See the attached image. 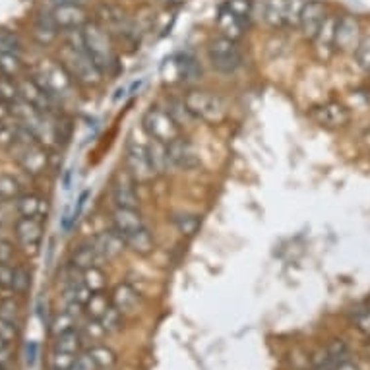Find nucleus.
Returning a JSON list of instances; mask_svg holds the SVG:
<instances>
[{"label": "nucleus", "mask_w": 370, "mask_h": 370, "mask_svg": "<svg viewBox=\"0 0 370 370\" xmlns=\"http://www.w3.org/2000/svg\"><path fill=\"white\" fill-rule=\"evenodd\" d=\"M60 64L66 68L72 80H76L82 86H98L101 82V70L95 66V62L89 57L86 49V41L82 35V30L68 31V41L64 49L60 50Z\"/></svg>", "instance_id": "f257e3e1"}, {"label": "nucleus", "mask_w": 370, "mask_h": 370, "mask_svg": "<svg viewBox=\"0 0 370 370\" xmlns=\"http://www.w3.org/2000/svg\"><path fill=\"white\" fill-rule=\"evenodd\" d=\"M82 35H84V41H86V49H88L89 57L95 62V66L101 70V74L111 72L113 66L117 64L111 33L103 26L95 24V21H88L82 28Z\"/></svg>", "instance_id": "f03ea898"}, {"label": "nucleus", "mask_w": 370, "mask_h": 370, "mask_svg": "<svg viewBox=\"0 0 370 370\" xmlns=\"http://www.w3.org/2000/svg\"><path fill=\"white\" fill-rule=\"evenodd\" d=\"M33 78L37 80L41 84V88L45 89L49 95L62 101V99L72 98V91H74V80L70 76L66 68L55 62V60H41L35 68Z\"/></svg>", "instance_id": "7ed1b4c3"}, {"label": "nucleus", "mask_w": 370, "mask_h": 370, "mask_svg": "<svg viewBox=\"0 0 370 370\" xmlns=\"http://www.w3.org/2000/svg\"><path fill=\"white\" fill-rule=\"evenodd\" d=\"M185 103L188 111L196 117V120H205L210 124L221 122L227 115V105L214 91L207 89H190L185 93Z\"/></svg>", "instance_id": "20e7f679"}, {"label": "nucleus", "mask_w": 370, "mask_h": 370, "mask_svg": "<svg viewBox=\"0 0 370 370\" xmlns=\"http://www.w3.org/2000/svg\"><path fill=\"white\" fill-rule=\"evenodd\" d=\"M142 128L149 140H156L161 144H171L181 134V127L176 124L169 109L151 107L142 118Z\"/></svg>", "instance_id": "39448f33"}, {"label": "nucleus", "mask_w": 370, "mask_h": 370, "mask_svg": "<svg viewBox=\"0 0 370 370\" xmlns=\"http://www.w3.org/2000/svg\"><path fill=\"white\" fill-rule=\"evenodd\" d=\"M207 57L215 70L223 74H233L243 66V50L237 45V41L227 39L223 35L215 37L207 47Z\"/></svg>", "instance_id": "423d86ee"}, {"label": "nucleus", "mask_w": 370, "mask_h": 370, "mask_svg": "<svg viewBox=\"0 0 370 370\" xmlns=\"http://www.w3.org/2000/svg\"><path fill=\"white\" fill-rule=\"evenodd\" d=\"M12 154L16 157V161L20 167L30 173V175H39L47 169L49 157L45 151V146H41L37 140L33 142H14L12 144Z\"/></svg>", "instance_id": "0eeeda50"}, {"label": "nucleus", "mask_w": 370, "mask_h": 370, "mask_svg": "<svg viewBox=\"0 0 370 370\" xmlns=\"http://www.w3.org/2000/svg\"><path fill=\"white\" fill-rule=\"evenodd\" d=\"M127 165L130 175L134 176L136 181H140V183H146V181L156 176L154 169H151V163H149V156H147V142L136 136L128 140Z\"/></svg>", "instance_id": "6e6552de"}, {"label": "nucleus", "mask_w": 370, "mask_h": 370, "mask_svg": "<svg viewBox=\"0 0 370 370\" xmlns=\"http://www.w3.org/2000/svg\"><path fill=\"white\" fill-rule=\"evenodd\" d=\"M16 239L20 243L21 252L26 256H37L39 254L41 241H43V225L37 217H20L16 221Z\"/></svg>", "instance_id": "1a4fd4ad"}, {"label": "nucleus", "mask_w": 370, "mask_h": 370, "mask_svg": "<svg viewBox=\"0 0 370 370\" xmlns=\"http://www.w3.org/2000/svg\"><path fill=\"white\" fill-rule=\"evenodd\" d=\"M99 20L109 33H115L118 37H124V39H132L136 37V28L134 24L128 20V16L124 12L117 8V6H111V4H101L98 8Z\"/></svg>", "instance_id": "9d476101"}, {"label": "nucleus", "mask_w": 370, "mask_h": 370, "mask_svg": "<svg viewBox=\"0 0 370 370\" xmlns=\"http://www.w3.org/2000/svg\"><path fill=\"white\" fill-rule=\"evenodd\" d=\"M311 118L322 128H341L349 122L351 113L340 101H328L312 109Z\"/></svg>", "instance_id": "9b49d317"}, {"label": "nucleus", "mask_w": 370, "mask_h": 370, "mask_svg": "<svg viewBox=\"0 0 370 370\" xmlns=\"http://www.w3.org/2000/svg\"><path fill=\"white\" fill-rule=\"evenodd\" d=\"M167 156H169V165L178 171H192L200 167V157L186 138L178 136L171 144H167Z\"/></svg>", "instance_id": "f8f14e48"}, {"label": "nucleus", "mask_w": 370, "mask_h": 370, "mask_svg": "<svg viewBox=\"0 0 370 370\" xmlns=\"http://www.w3.org/2000/svg\"><path fill=\"white\" fill-rule=\"evenodd\" d=\"M16 82H18L20 98L24 101H28L35 109L43 111V113H50L55 109V105L59 103L57 99L41 88V84L35 78H18Z\"/></svg>", "instance_id": "ddd939ff"}, {"label": "nucleus", "mask_w": 370, "mask_h": 370, "mask_svg": "<svg viewBox=\"0 0 370 370\" xmlns=\"http://www.w3.org/2000/svg\"><path fill=\"white\" fill-rule=\"evenodd\" d=\"M360 39V24L355 16L345 14L337 21V31H335V50L341 53H355L359 47Z\"/></svg>", "instance_id": "4468645a"}, {"label": "nucleus", "mask_w": 370, "mask_h": 370, "mask_svg": "<svg viewBox=\"0 0 370 370\" xmlns=\"http://www.w3.org/2000/svg\"><path fill=\"white\" fill-rule=\"evenodd\" d=\"M326 16H328L326 4H322L320 0H306L304 10L301 14V21H299V30H301L302 37L314 39L324 20H326Z\"/></svg>", "instance_id": "2eb2a0df"}, {"label": "nucleus", "mask_w": 370, "mask_h": 370, "mask_svg": "<svg viewBox=\"0 0 370 370\" xmlns=\"http://www.w3.org/2000/svg\"><path fill=\"white\" fill-rule=\"evenodd\" d=\"M50 16L57 24L60 31H72L82 30L88 24V16L84 6H74V4H60V6H53Z\"/></svg>", "instance_id": "dca6fc26"}, {"label": "nucleus", "mask_w": 370, "mask_h": 370, "mask_svg": "<svg viewBox=\"0 0 370 370\" xmlns=\"http://www.w3.org/2000/svg\"><path fill=\"white\" fill-rule=\"evenodd\" d=\"M337 21L340 16L335 14H328L326 20L322 24V28L314 37V50L322 60H328L335 50V31H337Z\"/></svg>", "instance_id": "f3484780"}, {"label": "nucleus", "mask_w": 370, "mask_h": 370, "mask_svg": "<svg viewBox=\"0 0 370 370\" xmlns=\"http://www.w3.org/2000/svg\"><path fill=\"white\" fill-rule=\"evenodd\" d=\"M111 223H113V229L122 237V241L132 233L140 231L142 227H146L142 214L132 207H115L111 214Z\"/></svg>", "instance_id": "a211bd4d"}, {"label": "nucleus", "mask_w": 370, "mask_h": 370, "mask_svg": "<svg viewBox=\"0 0 370 370\" xmlns=\"http://www.w3.org/2000/svg\"><path fill=\"white\" fill-rule=\"evenodd\" d=\"M91 243H93V246L98 248V252L101 254L103 258H115V256L122 252V246H127L124 241H122V237H120L115 229L95 234Z\"/></svg>", "instance_id": "6ab92c4d"}, {"label": "nucleus", "mask_w": 370, "mask_h": 370, "mask_svg": "<svg viewBox=\"0 0 370 370\" xmlns=\"http://www.w3.org/2000/svg\"><path fill=\"white\" fill-rule=\"evenodd\" d=\"M111 200L115 207H132L138 210V194L134 190V186L130 181L118 176L117 181L113 183V190H111Z\"/></svg>", "instance_id": "aec40b11"}, {"label": "nucleus", "mask_w": 370, "mask_h": 370, "mask_svg": "<svg viewBox=\"0 0 370 370\" xmlns=\"http://www.w3.org/2000/svg\"><path fill=\"white\" fill-rule=\"evenodd\" d=\"M14 202H16V212L20 217H37V219H41V215L47 214V200H43L39 194L26 192V194L18 196Z\"/></svg>", "instance_id": "412c9836"}, {"label": "nucleus", "mask_w": 370, "mask_h": 370, "mask_svg": "<svg viewBox=\"0 0 370 370\" xmlns=\"http://www.w3.org/2000/svg\"><path fill=\"white\" fill-rule=\"evenodd\" d=\"M256 12L272 28L285 26V0H260Z\"/></svg>", "instance_id": "4be33fe9"}, {"label": "nucleus", "mask_w": 370, "mask_h": 370, "mask_svg": "<svg viewBox=\"0 0 370 370\" xmlns=\"http://www.w3.org/2000/svg\"><path fill=\"white\" fill-rule=\"evenodd\" d=\"M138 302H140V295H138V291L132 285H128V283L117 285V289L113 293V306H115L120 314H132V312H136Z\"/></svg>", "instance_id": "5701e85b"}, {"label": "nucleus", "mask_w": 370, "mask_h": 370, "mask_svg": "<svg viewBox=\"0 0 370 370\" xmlns=\"http://www.w3.org/2000/svg\"><path fill=\"white\" fill-rule=\"evenodd\" d=\"M101 260H103V256L98 252V248L93 246V243H82L80 246L74 248L70 263H72V268H74V270L84 272V270H88V268L98 266Z\"/></svg>", "instance_id": "b1692460"}, {"label": "nucleus", "mask_w": 370, "mask_h": 370, "mask_svg": "<svg viewBox=\"0 0 370 370\" xmlns=\"http://www.w3.org/2000/svg\"><path fill=\"white\" fill-rule=\"evenodd\" d=\"M217 28H219L223 37L239 41L244 35L246 24L239 20V18H234L231 12H227L223 6H221V8H219V14H217Z\"/></svg>", "instance_id": "393cba45"}, {"label": "nucleus", "mask_w": 370, "mask_h": 370, "mask_svg": "<svg viewBox=\"0 0 370 370\" xmlns=\"http://www.w3.org/2000/svg\"><path fill=\"white\" fill-rule=\"evenodd\" d=\"M59 31L60 30L57 28L50 14H39L33 20V37L39 41L41 45H50L53 41L57 39Z\"/></svg>", "instance_id": "a878e982"}, {"label": "nucleus", "mask_w": 370, "mask_h": 370, "mask_svg": "<svg viewBox=\"0 0 370 370\" xmlns=\"http://www.w3.org/2000/svg\"><path fill=\"white\" fill-rule=\"evenodd\" d=\"M91 297V291L88 289V285L84 283L82 277H76L72 275L66 279V285H64V299L68 304H80V306H86V302L89 301Z\"/></svg>", "instance_id": "bb28decb"}, {"label": "nucleus", "mask_w": 370, "mask_h": 370, "mask_svg": "<svg viewBox=\"0 0 370 370\" xmlns=\"http://www.w3.org/2000/svg\"><path fill=\"white\" fill-rule=\"evenodd\" d=\"M147 156H149V163H151V169L156 175H161L169 169V156H167V146L161 144V142H147Z\"/></svg>", "instance_id": "cd10ccee"}, {"label": "nucleus", "mask_w": 370, "mask_h": 370, "mask_svg": "<svg viewBox=\"0 0 370 370\" xmlns=\"http://www.w3.org/2000/svg\"><path fill=\"white\" fill-rule=\"evenodd\" d=\"M124 244H127L132 252L140 254V256H146V254L151 252V248H154V239H151V233L147 231V227H142L140 231L127 237V239H124Z\"/></svg>", "instance_id": "c85d7f7f"}, {"label": "nucleus", "mask_w": 370, "mask_h": 370, "mask_svg": "<svg viewBox=\"0 0 370 370\" xmlns=\"http://www.w3.org/2000/svg\"><path fill=\"white\" fill-rule=\"evenodd\" d=\"M223 8L248 26L256 14V0H225Z\"/></svg>", "instance_id": "c756f323"}, {"label": "nucleus", "mask_w": 370, "mask_h": 370, "mask_svg": "<svg viewBox=\"0 0 370 370\" xmlns=\"http://www.w3.org/2000/svg\"><path fill=\"white\" fill-rule=\"evenodd\" d=\"M82 347V333L76 331V328L70 331H64L55 337V345H53V351H60V353H72L76 355Z\"/></svg>", "instance_id": "7c9ffc66"}, {"label": "nucleus", "mask_w": 370, "mask_h": 370, "mask_svg": "<svg viewBox=\"0 0 370 370\" xmlns=\"http://www.w3.org/2000/svg\"><path fill=\"white\" fill-rule=\"evenodd\" d=\"M173 225H175V229L178 231V234H183V237H194L198 233V229H200V217L194 214H176L173 217Z\"/></svg>", "instance_id": "2f4dec72"}, {"label": "nucleus", "mask_w": 370, "mask_h": 370, "mask_svg": "<svg viewBox=\"0 0 370 370\" xmlns=\"http://www.w3.org/2000/svg\"><path fill=\"white\" fill-rule=\"evenodd\" d=\"M89 357L93 359V364H95V369H111L115 362H117V355H115V351H111L105 345H95V347H91L88 351Z\"/></svg>", "instance_id": "473e14b6"}, {"label": "nucleus", "mask_w": 370, "mask_h": 370, "mask_svg": "<svg viewBox=\"0 0 370 370\" xmlns=\"http://www.w3.org/2000/svg\"><path fill=\"white\" fill-rule=\"evenodd\" d=\"M169 113L173 115V118H175L178 127H192V122L196 120L194 115L186 107L185 99H173V101L169 103Z\"/></svg>", "instance_id": "72a5a7b5"}, {"label": "nucleus", "mask_w": 370, "mask_h": 370, "mask_svg": "<svg viewBox=\"0 0 370 370\" xmlns=\"http://www.w3.org/2000/svg\"><path fill=\"white\" fill-rule=\"evenodd\" d=\"M113 302H109L107 295L103 291H98V293H91V297H89V301L86 302V308H88V314L91 316V318H95V320H99L105 312H107V308L111 306Z\"/></svg>", "instance_id": "f704fd0d"}, {"label": "nucleus", "mask_w": 370, "mask_h": 370, "mask_svg": "<svg viewBox=\"0 0 370 370\" xmlns=\"http://www.w3.org/2000/svg\"><path fill=\"white\" fill-rule=\"evenodd\" d=\"M21 186L18 183V178H14L12 175H0V200L8 202V200H16L20 192Z\"/></svg>", "instance_id": "c9c22d12"}, {"label": "nucleus", "mask_w": 370, "mask_h": 370, "mask_svg": "<svg viewBox=\"0 0 370 370\" xmlns=\"http://www.w3.org/2000/svg\"><path fill=\"white\" fill-rule=\"evenodd\" d=\"M304 4L306 0H285V26L287 28H299Z\"/></svg>", "instance_id": "e433bc0d"}, {"label": "nucleus", "mask_w": 370, "mask_h": 370, "mask_svg": "<svg viewBox=\"0 0 370 370\" xmlns=\"http://www.w3.org/2000/svg\"><path fill=\"white\" fill-rule=\"evenodd\" d=\"M74 328H76V316L70 311L59 312V314L53 318V324H50V331H53L55 337L60 335V333H64V331L74 330Z\"/></svg>", "instance_id": "4c0bfd02"}, {"label": "nucleus", "mask_w": 370, "mask_h": 370, "mask_svg": "<svg viewBox=\"0 0 370 370\" xmlns=\"http://www.w3.org/2000/svg\"><path fill=\"white\" fill-rule=\"evenodd\" d=\"M82 279L88 285V289L91 293L103 291L105 287V273L99 270V266H93V268H88L82 272Z\"/></svg>", "instance_id": "58836bf2"}, {"label": "nucleus", "mask_w": 370, "mask_h": 370, "mask_svg": "<svg viewBox=\"0 0 370 370\" xmlns=\"http://www.w3.org/2000/svg\"><path fill=\"white\" fill-rule=\"evenodd\" d=\"M21 70V60L16 53H0V74L16 76Z\"/></svg>", "instance_id": "ea45409f"}, {"label": "nucleus", "mask_w": 370, "mask_h": 370, "mask_svg": "<svg viewBox=\"0 0 370 370\" xmlns=\"http://www.w3.org/2000/svg\"><path fill=\"white\" fill-rule=\"evenodd\" d=\"M21 41L20 37L8 30H0V53H16L20 55Z\"/></svg>", "instance_id": "a19ab883"}, {"label": "nucleus", "mask_w": 370, "mask_h": 370, "mask_svg": "<svg viewBox=\"0 0 370 370\" xmlns=\"http://www.w3.org/2000/svg\"><path fill=\"white\" fill-rule=\"evenodd\" d=\"M353 55H355V60H357V64H359L360 68L370 72V33L369 35H362L359 47H357V50Z\"/></svg>", "instance_id": "79ce46f5"}, {"label": "nucleus", "mask_w": 370, "mask_h": 370, "mask_svg": "<svg viewBox=\"0 0 370 370\" xmlns=\"http://www.w3.org/2000/svg\"><path fill=\"white\" fill-rule=\"evenodd\" d=\"M0 98L4 99V101H16V99L20 98V91H18V82H14L8 76H0Z\"/></svg>", "instance_id": "37998d69"}, {"label": "nucleus", "mask_w": 370, "mask_h": 370, "mask_svg": "<svg viewBox=\"0 0 370 370\" xmlns=\"http://www.w3.org/2000/svg\"><path fill=\"white\" fill-rule=\"evenodd\" d=\"M76 359V355L72 353H60V351H53L49 359L50 370H70L72 362Z\"/></svg>", "instance_id": "c03bdc74"}, {"label": "nucleus", "mask_w": 370, "mask_h": 370, "mask_svg": "<svg viewBox=\"0 0 370 370\" xmlns=\"http://www.w3.org/2000/svg\"><path fill=\"white\" fill-rule=\"evenodd\" d=\"M120 316H122V314H120V312H118L117 308L111 304V306L107 308V312L99 318V322H101V326L105 328L107 333L109 331H117L118 326H120Z\"/></svg>", "instance_id": "a18cd8bd"}, {"label": "nucleus", "mask_w": 370, "mask_h": 370, "mask_svg": "<svg viewBox=\"0 0 370 370\" xmlns=\"http://www.w3.org/2000/svg\"><path fill=\"white\" fill-rule=\"evenodd\" d=\"M16 142V124L12 127L6 120L0 122V147H12Z\"/></svg>", "instance_id": "49530a36"}, {"label": "nucleus", "mask_w": 370, "mask_h": 370, "mask_svg": "<svg viewBox=\"0 0 370 370\" xmlns=\"http://www.w3.org/2000/svg\"><path fill=\"white\" fill-rule=\"evenodd\" d=\"M105 333H107V331H105V328H103V326H101V322L95 320V318H93V320H89L88 324L84 326V335H86V337H89L91 341L101 340ZM84 335H82V337H84Z\"/></svg>", "instance_id": "de8ad7c7"}, {"label": "nucleus", "mask_w": 370, "mask_h": 370, "mask_svg": "<svg viewBox=\"0 0 370 370\" xmlns=\"http://www.w3.org/2000/svg\"><path fill=\"white\" fill-rule=\"evenodd\" d=\"M14 275H16V268H12L10 263H0V287L14 289Z\"/></svg>", "instance_id": "09e8293b"}, {"label": "nucleus", "mask_w": 370, "mask_h": 370, "mask_svg": "<svg viewBox=\"0 0 370 370\" xmlns=\"http://www.w3.org/2000/svg\"><path fill=\"white\" fill-rule=\"evenodd\" d=\"M31 275L26 268H16V275H14V291H26L30 287Z\"/></svg>", "instance_id": "8fccbe9b"}, {"label": "nucleus", "mask_w": 370, "mask_h": 370, "mask_svg": "<svg viewBox=\"0 0 370 370\" xmlns=\"http://www.w3.org/2000/svg\"><path fill=\"white\" fill-rule=\"evenodd\" d=\"M18 333V328H16V322L6 320V318H0V335L6 341H10L16 337Z\"/></svg>", "instance_id": "3c124183"}, {"label": "nucleus", "mask_w": 370, "mask_h": 370, "mask_svg": "<svg viewBox=\"0 0 370 370\" xmlns=\"http://www.w3.org/2000/svg\"><path fill=\"white\" fill-rule=\"evenodd\" d=\"M70 370H95V364H93V359L89 357V353H84V355H78Z\"/></svg>", "instance_id": "603ef678"}, {"label": "nucleus", "mask_w": 370, "mask_h": 370, "mask_svg": "<svg viewBox=\"0 0 370 370\" xmlns=\"http://www.w3.org/2000/svg\"><path fill=\"white\" fill-rule=\"evenodd\" d=\"M16 314H18V306L14 301H4L0 304V318L16 322Z\"/></svg>", "instance_id": "864d4df0"}, {"label": "nucleus", "mask_w": 370, "mask_h": 370, "mask_svg": "<svg viewBox=\"0 0 370 370\" xmlns=\"http://www.w3.org/2000/svg\"><path fill=\"white\" fill-rule=\"evenodd\" d=\"M355 322H357V328H359L367 337H370V311L360 312L359 316L355 318Z\"/></svg>", "instance_id": "5fc2aeb1"}, {"label": "nucleus", "mask_w": 370, "mask_h": 370, "mask_svg": "<svg viewBox=\"0 0 370 370\" xmlns=\"http://www.w3.org/2000/svg\"><path fill=\"white\" fill-rule=\"evenodd\" d=\"M14 256V246L8 241H0V263H10Z\"/></svg>", "instance_id": "6e6d98bb"}, {"label": "nucleus", "mask_w": 370, "mask_h": 370, "mask_svg": "<svg viewBox=\"0 0 370 370\" xmlns=\"http://www.w3.org/2000/svg\"><path fill=\"white\" fill-rule=\"evenodd\" d=\"M35 359H37V343H35V341H30V343L26 345V360H28L30 367H33V364H35Z\"/></svg>", "instance_id": "4d7b16f0"}, {"label": "nucleus", "mask_w": 370, "mask_h": 370, "mask_svg": "<svg viewBox=\"0 0 370 370\" xmlns=\"http://www.w3.org/2000/svg\"><path fill=\"white\" fill-rule=\"evenodd\" d=\"M89 0H53V6H60V4H74V6H86Z\"/></svg>", "instance_id": "13d9d810"}, {"label": "nucleus", "mask_w": 370, "mask_h": 370, "mask_svg": "<svg viewBox=\"0 0 370 370\" xmlns=\"http://www.w3.org/2000/svg\"><path fill=\"white\" fill-rule=\"evenodd\" d=\"M159 4H163L167 8H175V6H181V4H185L186 0H156Z\"/></svg>", "instance_id": "bf43d9fd"}, {"label": "nucleus", "mask_w": 370, "mask_h": 370, "mask_svg": "<svg viewBox=\"0 0 370 370\" xmlns=\"http://www.w3.org/2000/svg\"><path fill=\"white\" fill-rule=\"evenodd\" d=\"M335 370H359V369H357L353 362H349V360H343V362H341L340 367H337Z\"/></svg>", "instance_id": "052dcab7"}, {"label": "nucleus", "mask_w": 370, "mask_h": 370, "mask_svg": "<svg viewBox=\"0 0 370 370\" xmlns=\"http://www.w3.org/2000/svg\"><path fill=\"white\" fill-rule=\"evenodd\" d=\"M4 347H8V341L4 340L2 335H0V349H4Z\"/></svg>", "instance_id": "680f3d73"}, {"label": "nucleus", "mask_w": 370, "mask_h": 370, "mask_svg": "<svg viewBox=\"0 0 370 370\" xmlns=\"http://www.w3.org/2000/svg\"><path fill=\"white\" fill-rule=\"evenodd\" d=\"M0 370H4V367H0Z\"/></svg>", "instance_id": "e2e57ef3"}, {"label": "nucleus", "mask_w": 370, "mask_h": 370, "mask_svg": "<svg viewBox=\"0 0 370 370\" xmlns=\"http://www.w3.org/2000/svg\"><path fill=\"white\" fill-rule=\"evenodd\" d=\"M0 204H2V200H0Z\"/></svg>", "instance_id": "0e129e2a"}, {"label": "nucleus", "mask_w": 370, "mask_h": 370, "mask_svg": "<svg viewBox=\"0 0 370 370\" xmlns=\"http://www.w3.org/2000/svg\"><path fill=\"white\" fill-rule=\"evenodd\" d=\"M0 101H2V98H0Z\"/></svg>", "instance_id": "69168bd1"}, {"label": "nucleus", "mask_w": 370, "mask_h": 370, "mask_svg": "<svg viewBox=\"0 0 370 370\" xmlns=\"http://www.w3.org/2000/svg\"><path fill=\"white\" fill-rule=\"evenodd\" d=\"M314 370H318V369H314Z\"/></svg>", "instance_id": "338daca9"}]
</instances>
